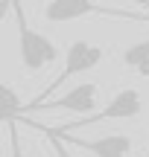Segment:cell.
Wrapping results in <instances>:
<instances>
[{
  "mask_svg": "<svg viewBox=\"0 0 149 157\" xmlns=\"http://www.w3.org/2000/svg\"><path fill=\"white\" fill-rule=\"evenodd\" d=\"M26 125H29V122H26ZM32 128H41V131H44V134H47V137H50V143H53V148H56V157H73V154H70V151H67V148H64V143H62V140H58V137H56V134H53V131H50V128H44V125H32Z\"/></svg>",
  "mask_w": 149,
  "mask_h": 157,
  "instance_id": "30bf717a",
  "label": "cell"
},
{
  "mask_svg": "<svg viewBox=\"0 0 149 157\" xmlns=\"http://www.w3.org/2000/svg\"><path fill=\"white\" fill-rule=\"evenodd\" d=\"M6 6H9V0H0V12H3V9H6Z\"/></svg>",
  "mask_w": 149,
  "mask_h": 157,
  "instance_id": "7c38bea8",
  "label": "cell"
},
{
  "mask_svg": "<svg viewBox=\"0 0 149 157\" xmlns=\"http://www.w3.org/2000/svg\"><path fill=\"white\" fill-rule=\"evenodd\" d=\"M123 67L135 70L140 76H149V38L138 41V44L123 50Z\"/></svg>",
  "mask_w": 149,
  "mask_h": 157,
  "instance_id": "52a82bcc",
  "label": "cell"
},
{
  "mask_svg": "<svg viewBox=\"0 0 149 157\" xmlns=\"http://www.w3.org/2000/svg\"><path fill=\"white\" fill-rule=\"evenodd\" d=\"M9 157H26V154H23V146H21V134H18L15 122L9 125Z\"/></svg>",
  "mask_w": 149,
  "mask_h": 157,
  "instance_id": "9c48e42d",
  "label": "cell"
},
{
  "mask_svg": "<svg viewBox=\"0 0 149 157\" xmlns=\"http://www.w3.org/2000/svg\"><path fill=\"white\" fill-rule=\"evenodd\" d=\"M18 113H21V96L6 82H0V122H15Z\"/></svg>",
  "mask_w": 149,
  "mask_h": 157,
  "instance_id": "ba28073f",
  "label": "cell"
},
{
  "mask_svg": "<svg viewBox=\"0 0 149 157\" xmlns=\"http://www.w3.org/2000/svg\"><path fill=\"white\" fill-rule=\"evenodd\" d=\"M9 6H15V23H18V56L26 73H41L47 64H53L58 58V47L53 44L47 35H41L38 29L29 26L26 15H23L21 0H9Z\"/></svg>",
  "mask_w": 149,
  "mask_h": 157,
  "instance_id": "6da1fadb",
  "label": "cell"
},
{
  "mask_svg": "<svg viewBox=\"0 0 149 157\" xmlns=\"http://www.w3.org/2000/svg\"><path fill=\"white\" fill-rule=\"evenodd\" d=\"M132 3H138V6H143V9L149 12V0H132Z\"/></svg>",
  "mask_w": 149,
  "mask_h": 157,
  "instance_id": "8fae6325",
  "label": "cell"
},
{
  "mask_svg": "<svg viewBox=\"0 0 149 157\" xmlns=\"http://www.w3.org/2000/svg\"><path fill=\"white\" fill-rule=\"evenodd\" d=\"M140 111H143V96H140V90H135V87H123L120 93H117L114 99H111L108 105L103 108V111H97V113H85L82 119H76V122H70V125H62V128H56V131L88 128V125L105 122V119H135V117H140Z\"/></svg>",
  "mask_w": 149,
  "mask_h": 157,
  "instance_id": "277c9868",
  "label": "cell"
},
{
  "mask_svg": "<svg viewBox=\"0 0 149 157\" xmlns=\"http://www.w3.org/2000/svg\"><path fill=\"white\" fill-rule=\"evenodd\" d=\"M97 96H99V87L94 82H82L76 87H70L67 93H62L58 99L53 102H41L35 111H73V113H91L97 108ZM32 111V113H35Z\"/></svg>",
  "mask_w": 149,
  "mask_h": 157,
  "instance_id": "8992f818",
  "label": "cell"
},
{
  "mask_svg": "<svg viewBox=\"0 0 149 157\" xmlns=\"http://www.w3.org/2000/svg\"><path fill=\"white\" fill-rule=\"evenodd\" d=\"M117 17V21H149V15H138V12H123V9H108L94 0H47L44 17L50 23H70L79 17Z\"/></svg>",
  "mask_w": 149,
  "mask_h": 157,
  "instance_id": "3957f363",
  "label": "cell"
},
{
  "mask_svg": "<svg viewBox=\"0 0 149 157\" xmlns=\"http://www.w3.org/2000/svg\"><path fill=\"white\" fill-rule=\"evenodd\" d=\"M50 131L62 143H70V146L82 148V151H91L94 157H129V151H132V137H126V134H108V137H97V140H82V137H73L70 131H56V128H50Z\"/></svg>",
  "mask_w": 149,
  "mask_h": 157,
  "instance_id": "5b68a950",
  "label": "cell"
},
{
  "mask_svg": "<svg viewBox=\"0 0 149 157\" xmlns=\"http://www.w3.org/2000/svg\"><path fill=\"white\" fill-rule=\"evenodd\" d=\"M103 47H97V44H91V41H73V44L67 47V52H64V70L58 73L56 78H53L50 84H47V90L41 96H35L32 102H26V105H21V113L18 117H23V113H29L35 105H41L44 99H50L53 93H56L58 87H62L64 82H70L73 76H79V73H88V70H94L99 61H103Z\"/></svg>",
  "mask_w": 149,
  "mask_h": 157,
  "instance_id": "7a4b0ae2",
  "label": "cell"
}]
</instances>
